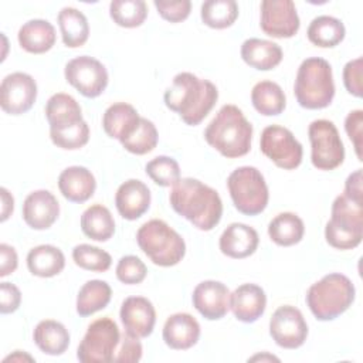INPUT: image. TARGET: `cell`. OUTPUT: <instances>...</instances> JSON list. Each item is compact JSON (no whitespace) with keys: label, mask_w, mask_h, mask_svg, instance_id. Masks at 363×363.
Here are the masks:
<instances>
[{"label":"cell","mask_w":363,"mask_h":363,"mask_svg":"<svg viewBox=\"0 0 363 363\" xmlns=\"http://www.w3.org/2000/svg\"><path fill=\"white\" fill-rule=\"evenodd\" d=\"M157 140L159 135L153 122L146 118H140V123L135 133L121 143L128 152L133 155H146L156 147Z\"/></svg>","instance_id":"cell-38"},{"label":"cell","mask_w":363,"mask_h":363,"mask_svg":"<svg viewBox=\"0 0 363 363\" xmlns=\"http://www.w3.org/2000/svg\"><path fill=\"white\" fill-rule=\"evenodd\" d=\"M45 118L50 123V129H60L84 121L79 104L64 92L54 94L47 101Z\"/></svg>","instance_id":"cell-28"},{"label":"cell","mask_w":363,"mask_h":363,"mask_svg":"<svg viewBox=\"0 0 363 363\" xmlns=\"http://www.w3.org/2000/svg\"><path fill=\"white\" fill-rule=\"evenodd\" d=\"M204 139L224 157H241L251 149L252 125L238 106L227 104L207 125Z\"/></svg>","instance_id":"cell-3"},{"label":"cell","mask_w":363,"mask_h":363,"mask_svg":"<svg viewBox=\"0 0 363 363\" xmlns=\"http://www.w3.org/2000/svg\"><path fill=\"white\" fill-rule=\"evenodd\" d=\"M155 7L162 18L170 23H179L189 17L191 10L190 0H177V1H166V0H155Z\"/></svg>","instance_id":"cell-43"},{"label":"cell","mask_w":363,"mask_h":363,"mask_svg":"<svg viewBox=\"0 0 363 363\" xmlns=\"http://www.w3.org/2000/svg\"><path fill=\"white\" fill-rule=\"evenodd\" d=\"M112 296V289L108 282L101 279L86 281L77 296V312L79 316H89L104 309Z\"/></svg>","instance_id":"cell-35"},{"label":"cell","mask_w":363,"mask_h":363,"mask_svg":"<svg viewBox=\"0 0 363 363\" xmlns=\"http://www.w3.org/2000/svg\"><path fill=\"white\" fill-rule=\"evenodd\" d=\"M58 26L64 45L69 48L81 47L89 35V26L85 14L74 7H64L58 13Z\"/></svg>","instance_id":"cell-30"},{"label":"cell","mask_w":363,"mask_h":363,"mask_svg":"<svg viewBox=\"0 0 363 363\" xmlns=\"http://www.w3.org/2000/svg\"><path fill=\"white\" fill-rule=\"evenodd\" d=\"M33 339L37 347L50 356H60L69 346L68 329L61 322L52 319L38 322L33 332Z\"/></svg>","instance_id":"cell-27"},{"label":"cell","mask_w":363,"mask_h":363,"mask_svg":"<svg viewBox=\"0 0 363 363\" xmlns=\"http://www.w3.org/2000/svg\"><path fill=\"white\" fill-rule=\"evenodd\" d=\"M227 187L234 207L245 216L262 213L268 204V186L257 167L241 166L227 179Z\"/></svg>","instance_id":"cell-8"},{"label":"cell","mask_w":363,"mask_h":363,"mask_svg":"<svg viewBox=\"0 0 363 363\" xmlns=\"http://www.w3.org/2000/svg\"><path fill=\"white\" fill-rule=\"evenodd\" d=\"M50 138L55 146L65 150H75L88 143L89 128L85 121H81L71 126L50 129Z\"/></svg>","instance_id":"cell-40"},{"label":"cell","mask_w":363,"mask_h":363,"mask_svg":"<svg viewBox=\"0 0 363 363\" xmlns=\"http://www.w3.org/2000/svg\"><path fill=\"white\" fill-rule=\"evenodd\" d=\"M64 75L67 82L86 98L99 96L108 85L105 65L89 55H79L68 61Z\"/></svg>","instance_id":"cell-12"},{"label":"cell","mask_w":363,"mask_h":363,"mask_svg":"<svg viewBox=\"0 0 363 363\" xmlns=\"http://www.w3.org/2000/svg\"><path fill=\"white\" fill-rule=\"evenodd\" d=\"M125 332L143 339L147 337L156 323V311L153 303L145 296H129L122 302L119 312Z\"/></svg>","instance_id":"cell-16"},{"label":"cell","mask_w":363,"mask_h":363,"mask_svg":"<svg viewBox=\"0 0 363 363\" xmlns=\"http://www.w3.org/2000/svg\"><path fill=\"white\" fill-rule=\"evenodd\" d=\"M258 242L259 237L255 228L242 223H233L223 231L218 247L224 255L241 259L252 255Z\"/></svg>","instance_id":"cell-22"},{"label":"cell","mask_w":363,"mask_h":363,"mask_svg":"<svg viewBox=\"0 0 363 363\" xmlns=\"http://www.w3.org/2000/svg\"><path fill=\"white\" fill-rule=\"evenodd\" d=\"M18 258L16 250L9 244H0V277L13 274L17 268Z\"/></svg>","instance_id":"cell-48"},{"label":"cell","mask_w":363,"mask_h":363,"mask_svg":"<svg viewBox=\"0 0 363 363\" xmlns=\"http://www.w3.org/2000/svg\"><path fill=\"white\" fill-rule=\"evenodd\" d=\"M23 362V360H27V362H34V357H31L30 354H27L26 352H21V350H16L13 354H9L4 357V362Z\"/></svg>","instance_id":"cell-51"},{"label":"cell","mask_w":363,"mask_h":363,"mask_svg":"<svg viewBox=\"0 0 363 363\" xmlns=\"http://www.w3.org/2000/svg\"><path fill=\"white\" fill-rule=\"evenodd\" d=\"M0 194H1V217L0 220L1 221H6L10 214L13 213V208H14V199L13 196L9 193L7 189L1 187L0 189Z\"/></svg>","instance_id":"cell-50"},{"label":"cell","mask_w":363,"mask_h":363,"mask_svg":"<svg viewBox=\"0 0 363 363\" xmlns=\"http://www.w3.org/2000/svg\"><path fill=\"white\" fill-rule=\"evenodd\" d=\"M241 58L255 69L268 71L282 61V48L268 40L248 38L241 45Z\"/></svg>","instance_id":"cell-26"},{"label":"cell","mask_w":363,"mask_h":363,"mask_svg":"<svg viewBox=\"0 0 363 363\" xmlns=\"http://www.w3.org/2000/svg\"><path fill=\"white\" fill-rule=\"evenodd\" d=\"M58 189L68 201L84 203L94 196L96 182L86 167L69 166L58 176Z\"/></svg>","instance_id":"cell-24"},{"label":"cell","mask_w":363,"mask_h":363,"mask_svg":"<svg viewBox=\"0 0 363 363\" xmlns=\"http://www.w3.org/2000/svg\"><path fill=\"white\" fill-rule=\"evenodd\" d=\"M109 14L118 26L133 28L143 24L147 16V6L143 0H113L109 4Z\"/></svg>","instance_id":"cell-37"},{"label":"cell","mask_w":363,"mask_h":363,"mask_svg":"<svg viewBox=\"0 0 363 363\" xmlns=\"http://www.w3.org/2000/svg\"><path fill=\"white\" fill-rule=\"evenodd\" d=\"M138 111L126 102H115L106 108L102 116V126L109 138L119 142L126 140L135 133L140 123Z\"/></svg>","instance_id":"cell-23"},{"label":"cell","mask_w":363,"mask_h":363,"mask_svg":"<svg viewBox=\"0 0 363 363\" xmlns=\"http://www.w3.org/2000/svg\"><path fill=\"white\" fill-rule=\"evenodd\" d=\"M201 20L211 28H227L238 17V4L234 0H207L201 4Z\"/></svg>","instance_id":"cell-36"},{"label":"cell","mask_w":363,"mask_h":363,"mask_svg":"<svg viewBox=\"0 0 363 363\" xmlns=\"http://www.w3.org/2000/svg\"><path fill=\"white\" fill-rule=\"evenodd\" d=\"M265 306L267 295L264 289L255 284H242L230 294V309L240 322H255L265 312Z\"/></svg>","instance_id":"cell-19"},{"label":"cell","mask_w":363,"mask_h":363,"mask_svg":"<svg viewBox=\"0 0 363 363\" xmlns=\"http://www.w3.org/2000/svg\"><path fill=\"white\" fill-rule=\"evenodd\" d=\"M345 129L354 146V152L357 155V159L362 160V145H363V136H362V129H363V111L356 109L347 113L345 119Z\"/></svg>","instance_id":"cell-45"},{"label":"cell","mask_w":363,"mask_h":363,"mask_svg":"<svg viewBox=\"0 0 363 363\" xmlns=\"http://www.w3.org/2000/svg\"><path fill=\"white\" fill-rule=\"evenodd\" d=\"M139 248L159 267H173L186 254L183 237L163 220L153 218L145 223L136 233Z\"/></svg>","instance_id":"cell-6"},{"label":"cell","mask_w":363,"mask_h":363,"mask_svg":"<svg viewBox=\"0 0 363 363\" xmlns=\"http://www.w3.org/2000/svg\"><path fill=\"white\" fill-rule=\"evenodd\" d=\"M82 233L95 241H108L115 233V220L102 204L88 207L81 216Z\"/></svg>","instance_id":"cell-31"},{"label":"cell","mask_w":363,"mask_h":363,"mask_svg":"<svg viewBox=\"0 0 363 363\" xmlns=\"http://www.w3.org/2000/svg\"><path fill=\"white\" fill-rule=\"evenodd\" d=\"M115 206L125 220H136L143 216L150 206V190L143 182L129 179L118 187Z\"/></svg>","instance_id":"cell-20"},{"label":"cell","mask_w":363,"mask_h":363,"mask_svg":"<svg viewBox=\"0 0 363 363\" xmlns=\"http://www.w3.org/2000/svg\"><path fill=\"white\" fill-rule=\"evenodd\" d=\"M72 259L79 268L94 272H105L112 264V258L106 251L89 244L74 247Z\"/></svg>","instance_id":"cell-39"},{"label":"cell","mask_w":363,"mask_h":363,"mask_svg":"<svg viewBox=\"0 0 363 363\" xmlns=\"http://www.w3.org/2000/svg\"><path fill=\"white\" fill-rule=\"evenodd\" d=\"M166 106L179 113L186 125H199L218 99L217 86L191 72H179L164 92Z\"/></svg>","instance_id":"cell-2"},{"label":"cell","mask_w":363,"mask_h":363,"mask_svg":"<svg viewBox=\"0 0 363 363\" xmlns=\"http://www.w3.org/2000/svg\"><path fill=\"white\" fill-rule=\"evenodd\" d=\"M18 44L23 50L31 54H43L52 48L55 44L54 26L43 18H34L24 23L17 34Z\"/></svg>","instance_id":"cell-25"},{"label":"cell","mask_w":363,"mask_h":363,"mask_svg":"<svg viewBox=\"0 0 363 363\" xmlns=\"http://www.w3.org/2000/svg\"><path fill=\"white\" fill-rule=\"evenodd\" d=\"M346 30L343 23L332 16L315 17L306 31L308 40L322 48L336 47L345 38Z\"/></svg>","instance_id":"cell-34"},{"label":"cell","mask_w":363,"mask_h":363,"mask_svg":"<svg viewBox=\"0 0 363 363\" xmlns=\"http://www.w3.org/2000/svg\"><path fill=\"white\" fill-rule=\"evenodd\" d=\"M248 360H251V362H254V360H261V362H264V360H275V362H279V359H278V357H275V356H272V354H268V353H264V354H255V356L250 357Z\"/></svg>","instance_id":"cell-52"},{"label":"cell","mask_w":363,"mask_h":363,"mask_svg":"<svg viewBox=\"0 0 363 363\" xmlns=\"http://www.w3.org/2000/svg\"><path fill=\"white\" fill-rule=\"evenodd\" d=\"M363 237V201H356L345 194L332 203V217L325 227V238L337 250H352Z\"/></svg>","instance_id":"cell-7"},{"label":"cell","mask_w":363,"mask_h":363,"mask_svg":"<svg viewBox=\"0 0 363 363\" xmlns=\"http://www.w3.org/2000/svg\"><path fill=\"white\" fill-rule=\"evenodd\" d=\"M147 274L145 262L136 255H125L118 261L116 278L128 285L140 284Z\"/></svg>","instance_id":"cell-42"},{"label":"cell","mask_w":363,"mask_h":363,"mask_svg":"<svg viewBox=\"0 0 363 363\" xmlns=\"http://www.w3.org/2000/svg\"><path fill=\"white\" fill-rule=\"evenodd\" d=\"M345 196L356 201H363V189H362V169L350 173L345 183Z\"/></svg>","instance_id":"cell-49"},{"label":"cell","mask_w":363,"mask_h":363,"mask_svg":"<svg viewBox=\"0 0 363 363\" xmlns=\"http://www.w3.org/2000/svg\"><path fill=\"white\" fill-rule=\"evenodd\" d=\"M259 147L261 152L281 169L292 170L302 162V145L295 139L294 133L284 126H267L261 133Z\"/></svg>","instance_id":"cell-11"},{"label":"cell","mask_w":363,"mask_h":363,"mask_svg":"<svg viewBox=\"0 0 363 363\" xmlns=\"http://www.w3.org/2000/svg\"><path fill=\"white\" fill-rule=\"evenodd\" d=\"M251 102L254 108L265 116H274L284 112L286 98L282 88L272 81H259L251 91Z\"/></svg>","instance_id":"cell-32"},{"label":"cell","mask_w":363,"mask_h":363,"mask_svg":"<svg viewBox=\"0 0 363 363\" xmlns=\"http://www.w3.org/2000/svg\"><path fill=\"white\" fill-rule=\"evenodd\" d=\"M60 204L48 190L30 193L23 203V218L33 230H47L58 218Z\"/></svg>","instance_id":"cell-18"},{"label":"cell","mask_w":363,"mask_h":363,"mask_svg":"<svg viewBox=\"0 0 363 363\" xmlns=\"http://www.w3.org/2000/svg\"><path fill=\"white\" fill-rule=\"evenodd\" d=\"M146 174L159 186H173L180 180L179 163L170 156H157L146 163Z\"/></svg>","instance_id":"cell-41"},{"label":"cell","mask_w":363,"mask_h":363,"mask_svg":"<svg viewBox=\"0 0 363 363\" xmlns=\"http://www.w3.org/2000/svg\"><path fill=\"white\" fill-rule=\"evenodd\" d=\"M294 94L302 108L322 109L329 106L335 96L330 64L320 57L303 60L296 72Z\"/></svg>","instance_id":"cell-4"},{"label":"cell","mask_w":363,"mask_h":363,"mask_svg":"<svg viewBox=\"0 0 363 363\" xmlns=\"http://www.w3.org/2000/svg\"><path fill=\"white\" fill-rule=\"evenodd\" d=\"M37 98V84L26 72L4 77L0 85V106L6 113L21 115L31 109Z\"/></svg>","instance_id":"cell-15"},{"label":"cell","mask_w":363,"mask_h":363,"mask_svg":"<svg viewBox=\"0 0 363 363\" xmlns=\"http://www.w3.org/2000/svg\"><path fill=\"white\" fill-rule=\"evenodd\" d=\"M305 233L303 221L294 213H281L275 216L268 224L269 238L281 247H291L298 244Z\"/></svg>","instance_id":"cell-33"},{"label":"cell","mask_w":363,"mask_h":363,"mask_svg":"<svg viewBox=\"0 0 363 363\" xmlns=\"http://www.w3.org/2000/svg\"><path fill=\"white\" fill-rule=\"evenodd\" d=\"M119 328L111 318L94 320L78 345L77 357L84 363H108L113 362V353L119 346Z\"/></svg>","instance_id":"cell-9"},{"label":"cell","mask_w":363,"mask_h":363,"mask_svg":"<svg viewBox=\"0 0 363 363\" xmlns=\"http://www.w3.org/2000/svg\"><path fill=\"white\" fill-rule=\"evenodd\" d=\"M269 335L284 349H298L308 337V325L302 312L291 305L279 306L269 319Z\"/></svg>","instance_id":"cell-13"},{"label":"cell","mask_w":363,"mask_h":363,"mask_svg":"<svg viewBox=\"0 0 363 363\" xmlns=\"http://www.w3.org/2000/svg\"><path fill=\"white\" fill-rule=\"evenodd\" d=\"M354 285L343 274L332 272L309 286L306 303L318 320H333L354 301Z\"/></svg>","instance_id":"cell-5"},{"label":"cell","mask_w":363,"mask_h":363,"mask_svg":"<svg viewBox=\"0 0 363 363\" xmlns=\"http://www.w3.org/2000/svg\"><path fill=\"white\" fill-rule=\"evenodd\" d=\"M21 302L20 289L11 282L0 284V312L3 315L13 313L18 309Z\"/></svg>","instance_id":"cell-47"},{"label":"cell","mask_w":363,"mask_h":363,"mask_svg":"<svg viewBox=\"0 0 363 363\" xmlns=\"http://www.w3.org/2000/svg\"><path fill=\"white\" fill-rule=\"evenodd\" d=\"M191 301L203 318L217 320L230 309V291L220 281H203L194 288Z\"/></svg>","instance_id":"cell-17"},{"label":"cell","mask_w":363,"mask_h":363,"mask_svg":"<svg viewBox=\"0 0 363 363\" xmlns=\"http://www.w3.org/2000/svg\"><path fill=\"white\" fill-rule=\"evenodd\" d=\"M163 340L174 350L193 347L200 337V325L194 316L186 312L170 315L163 325Z\"/></svg>","instance_id":"cell-21"},{"label":"cell","mask_w":363,"mask_h":363,"mask_svg":"<svg viewBox=\"0 0 363 363\" xmlns=\"http://www.w3.org/2000/svg\"><path fill=\"white\" fill-rule=\"evenodd\" d=\"M311 160L319 170H333L345 160V146L333 122L316 119L308 128Z\"/></svg>","instance_id":"cell-10"},{"label":"cell","mask_w":363,"mask_h":363,"mask_svg":"<svg viewBox=\"0 0 363 363\" xmlns=\"http://www.w3.org/2000/svg\"><path fill=\"white\" fill-rule=\"evenodd\" d=\"M142 352L143 349L139 337H135L125 332L119 340V349L113 356V362H139L142 359Z\"/></svg>","instance_id":"cell-44"},{"label":"cell","mask_w":363,"mask_h":363,"mask_svg":"<svg viewBox=\"0 0 363 363\" xmlns=\"http://www.w3.org/2000/svg\"><path fill=\"white\" fill-rule=\"evenodd\" d=\"M169 200L179 216L201 231L213 230L221 220L223 201L218 193L197 179H180L172 186Z\"/></svg>","instance_id":"cell-1"},{"label":"cell","mask_w":363,"mask_h":363,"mask_svg":"<svg viewBox=\"0 0 363 363\" xmlns=\"http://www.w3.org/2000/svg\"><path fill=\"white\" fill-rule=\"evenodd\" d=\"M362 57L349 61L343 68V84L349 94L356 98L362 96Z\"/></svg>","instance_id":"cell-46"},{"label":"cell","mask_w":363,"mask_h":363,"mask_svg":"<svg viewBox=\"0 0 363 363\" xmlns=\"http://www.w3.org/2000/svg\"><path fill=\"white\" fill-rule=\"evenodd\" d=\"M261 30L275 38L294 37L301 26L292 0H264L261 3Z\"/></svg>","instance_id":"cell-14"},{"label":"cell","mask_w":363,"mask_h":363,"mask_svg":"<svg viewBox=\"0 0 363 363\" xmlns=\"http://www.w3.org/2000/svg\"><path fill=\"white\" fill-rule=\"evenodd\" d=\"M28 271L41 278L58 275L65 267V257L62 251L54 245L43 244L34 247L27 254Z\"/></svg>","instance_id":"cell-29"}]
</instances>
